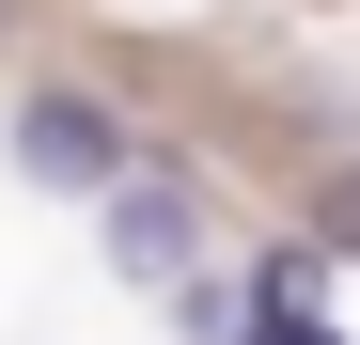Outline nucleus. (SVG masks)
<instances>
[{
    "instance_id": "1",
    "label": "nucleus",
    "mask_w": 360,
    "mask_h": 345,
    "mask_svg": "<svg viewBox=\"0 0 360 345\" xmlns=\"http://www.w3.org/2000/svg\"><path fill=\"white\" fill-rule=\"evenodd\" d=\"M16 172H32V189H110V204H126V126H110L94 94H32L16 110Z\"/></svg>"
},
{
    "instance_id": "2",
    "label": "nucleus",
    "mask_w": 360,
    "mask_h": 345,
    "mask_svg": "<svg viewBox=\"0 0 360 345\" xmlns=\"http://www.w3.org/2000/svg\"><path fill=\"white\" fill-rule=\"evenodd\" d=\"M110 267L126 282H188V189H126L110 204Z\"/></svg>"
},
{
    "instance_id": "3",
    "label": "nucleus",
    "mask_w": 360,
    "mask_h": 345,
    "mask_svg": "<svg viewBox=\"0 0 360 345\" xmlns=\"http://www.w3.org/2000/svg\"><path fill=\"white\" fill-rule=\"evenodd\" d=\"M329 220H345V236H360V172H345V189H329Z\"/></svg>"
},
{
    "instance_id": "4",
    "label": "nucleus",
    "mask_w": 360,
    "mask_h": 345,
    "mask_svg": "<svg viewBox=\"0 0 360 345\" xmlns=\"http://www.w3.org/2000/svg\"><path fill=\"white\" fill-rule=\"evenodd\" d=\"M282 345H314V330H282Z\"/></svg>"
}]
</instances>
